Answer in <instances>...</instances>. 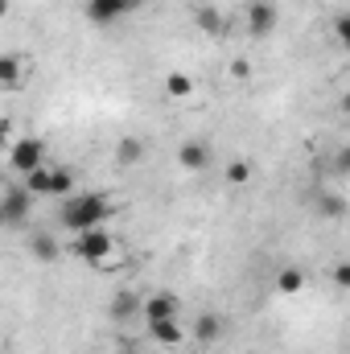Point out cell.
<instances>
[{
    "label": "cell",
    "instance_id": "6da1fadb",
    "mask_svg": "<svg viewBox=\"0 0 350 354\" xmlns=\"http://www.w3.org/2000/svg\"><path fill=\"white\" fill-rule=\"evenodd\" d=\"M111 214V202L103 194H71L62 198V210H58V223L75 235H83L91 227H103V218Z\"/></svg>",
    "mask_w": 350,
    "mask_h": 354
},
{
    "label": "cell",
    "instance_id": "7a4b0ae2",
    "mask_svg": "<svg viewBox=\"0 0 350 354\" xmlns=\"http://www.w3.org/2000/svg\"><path fill=\"white\" fill-rule=\"evenodd\" d=\"M33 189L25 185V181H8L4 185V202H0V218L8 223V227H21L25 218H29V210H33Z\"/></svg>",
    "mask_w": 350,
    "mask_h": 354
},
{
    "label": "cell",
    "instance_id": "3957f363",
    "mask_svg": "<svg viewBox=\"0 0 350 354\" xmlns=\"http://www.w3.org/2000/svg\"><path fill=\"white\" fill-rule=\"evenodd\" d=\"M71 248H75V256H83L87 264H99L103 256H111L116 239H111V235H107L103 227H91V231H83V235H79V239H75Z\"/></svg>",
    "mask_w": 350,
    "mask_h": 354
},
{
    "label": "cell",
    "instance_id": "277c9868",
    "mask_svg": "<svg viewBox=\"0 0 350 354\" xmlns=\"http://www.w3.org/2000/svg\"><path fill=\"white\" fill-rule=\"evenodd\" d=\"M8 169L12 174H33V169H42V140H33V136H21L12 149H8Z\"/></svg>",
    "mask_w": 350,
    "mask_h": 354
},
{
    "label": "cell",
    "instance_id": "5b68a950",
    "mask_svg": "<svg viewBox=\"0 0 350 354\" xmlns=\"http://www.w3.org/2000/svg\"><path fill=\"white\" fill-rule=\"evenodd\" d=\"M177 161H181V169H185V174H206V169H210V161H214V153H210V145H206V140H181Z\"/></svg>",
    "mask_w": 350,
    "mask_h": 354
},
{
    "label": "cell",
    "instance_id": "8992f818",
    "mask_svg": "<svg viewBox=\"0 0 350 354\" xmlns=\"http://www.w3.org/2000/svg\"><path fill=\"white\" fill-rule=\"evenodd\" d=\"M276 21H280V12H276L272 0H252L248 4V33L252 37H268L276 29Z\"/></svg>",
    "mask_w": 350,
    "mask_h": 354
},
{
    "label": "cell",
    "instance_id": "52a82bcc",
    "mask_svg": "<svg viewBox=\"0 0 350 354\" xmlns=\"http://www.w3.org/2000/svg\"><path fill=\"white\" fill-rule=\"evenodd\" d=\"M132 8H136V0H87V17L95 25H111Z\"/></svg>",
    "mask_w": 350,
    "mask_h": 354
},
{
    "label": "cell",
    "instance_id": "ba28073f",
    "mask_svg": "<svg viewBox=\"0 0 350 354\" xmlns=\"http://www.w3.org/2000/svg\"><path fill=\"white\" fill-rule=\"evenodd\" d=\"M223 330H227V326H223L219 313H198V317H194V342H198V346H214V342L223 338Z\"/></svg>",
    "mask_w": 350,
    "mask_h": 354
},
{
    "label": "cell",
    "instance_id": "9c48e42d",
    "mask_svg": "<svg viewBox=\"0 0 350 354\" xmlns=\"http://www.w3.org/2000/svg\"><path fill=\"white\" fill-rule=\"evenodd\" d=\"M136 313H145V297H136V292H128V288L111 297V322L124 326V322H132Z\"/></svg>",
    "mask_w": 350,
    "mask_h": 354
},
{
    "label": "cell",
    "instance_id": "30bf717a",
    "mask_svg": "<svg viewBox=\"0 0 350 354\" xmlns=\"http://www.w3.org/2000/svg\"><path fill=\"white\" fill-rule=\"evenodd\" d=\"M25 58H17V54H4L0 58V87L4 91H21L25 87Z\"/></svg>",
    "mask_w": 350,
    "mask_h": 354
},
{
    "label": "cell",
    "instance_id": "8fae6325",
    "mask_svg": "<svg viewBox=\"0 0 350 354\" xmlns=\"http://www.w3.org/2000/svg\"><path fill=\"white\" fill-rule=\"evenodd\" d=\"M145 317H149V322L177 317V297L174 292H153V297H145Z\"/></svg>",
    "mask_w": 350,
    "mask_h": 354
},
{
    "label": "cell",
    "instance_id": "7c38bea8",
    "mask_svg": "<svg viewBox=\"0 0 350 354\" xmlns=\"http://www.w3.org/2000/svg\"><path fill=\"white\" fill-rule=\"evenodd\" d=\"M29 252H33V260H42V264H54V260L62 256V248H58V239H54L50 231H33V235H29Z\"/></svg>",
    "mask_w": 350,
    "mask_h": 354
},
{
    "label": "cell",
    "instance_id": "4fadbf2b",
    "mask_svg": "<svg viewBox=\"0 0 350 354\" xmlns=\"http://www.w3.org/2000/svg\"><path fill=\"white\" fill-rule=\"evenodd\" d=\"M149 334L157 338V342H165V346H181V326H177V317H165V322H149Z\"/></svg>",
    "mask_w": 350,
    "mask_h": 354
},
{
    "label": "cell",
    "instance_id": "5bb4252c",
    "mask_svg": "<svg viewBox=\"0 0 350 354\" xmlns=\"http://www.w3.org/2000/svg\"><path fill=\"white\" fill-rule=\"evenodd\" d=\"M194 21H198V29H202V33H210V37H219V33H223V25H227V21H223V12H219V8H210V4H202V8L194 12Z\"/></svg>",
    "mask_w": 350,
    "mask_h": 354
},
{
    "label": "cell",
    "instance_id": "9a60e30c",
    "mask_svg": "<svg viewBox=\"0 0 350 354\" xmlns=\"http://www.w3.org/2000/svg\"><path fill=\"white\" fill-rule=\"evenodd\" d=\"M116 161H120V165H140V161H145V145H140L136 136H124V140L116 145Z\"/></svg>",
    "mask_w": 350,
    "mask_h": 354
},
{
    "label": "cell",
    "instance_id": "2e32d148",
    "mask_svg": "<svg viewBox=\"0 0 350 354\" xmlns=\"http://www.w3.org/2000/svg\"><path fill=\"white\" fill-rule=\"evenodd\" d=\"M317 214L322 218H342L347 214V198L342 194H317Z\"/></svg>",
    "mask_w": 350,
    "mask_h": 354
},
{
    "label": "cell",
    "instance_id": "e0dca14e",
    "mask_svg": "<svg viewBox=\"0 0 350 354\" xmlns=\"http://www.w3.org/2000/svg\"><path fill=\"white\" fill-rule=\"evenodd\" d=\"M165 95H169V99H190V95H194V79L181 75V71L165 75Z\"/></svg>",
    "mask_w": 350,
    "mask_h": 354
},
{
    "label": "cell",
    "instance_id": "ac0fdd59",
    "mask_svg": "<svg viewBox=\"0 0 350 354\" xmlns=\"http://www.w3.org/2000/svg\"><path fill=\"white\" fill-rule=\"evenodd\" d=\"M25 185L37 194V198H50V185H54V169H33V174H25Z\"/></svg>",
    "mask_w": 350,
    "mask_h": 354
},
{
    "label": "cell",
    "instance_id": "d6986e66",
    "mask_svg": "<svg viewBox=\"0 0 350 354\" xmlns=\"http://www.w3.org/2000/svg\"><path fill=\"white\" fill-rule=\"evenodd\" d=\"M276 288H280V292H301V288H305V272H301V268H284L280 280H276Z\"/></svg>",
    "mask_w": 350,
    "mask_h": 354
},
{
    "label": "cell",
    "instance_id": "ffe728a7",
    "mask_svg": "<svg viewBox=\"0 0 350 354\" xmlns=\"http://www.w3.org/2000/svg\"><path fill=\"white\" fill-rule=\"evenodd\" d=\"M71 189H75V174H71V169H54L50 198H71Z\"/></svg>",
    "mask_w": 350,
    "mask_h": 354
},
{
    "label": "cell",
    "instance_id": "44dd1931",
    "mask_svg": "<svg viewBox=\"0 0 350 354\" xmlns=\"http://www.w3.org/2000/svg\"><path fill=\"white\" fill-rule=\"evenodd\" d=\"M227 181H231V185L252 181V165H248V161H231V165H227Z\"/></svg>",
    "mask_w": 350,
    "mask_h": 354
},
{
    "label": "cell",
    "instance_id": "7402d4cb",
    "mask_svg": "<svg viewBox=\"0 0 350 354\" xmlns=\"http://www.w3.org/2000/svg\"><path fill=\"white\" fill-rule=\"evenodd\" d=\"M334 37H338L342 50H350V12H342V17L334 21Z\"/></svg>",
    "mask_w": 350,
    "mask_h": 354
},
{
    "label": "cell",
    "instance_id": "603a6c76",
    "mask_svg": "<svg viewBox=\"0 0 350 354\" xmlns=\"http://www.w3.org/2000/svg\"><path fill=\"white\" fill-rule=\"evenodd\" d=\"M330 276H334V284H338V288H350V260H347V264H338Z\"/></svg>",
    "mask_w": 350,
    "mask_h": 354
},
{
    "label": "cell",
    "instance_id": "cb8c5ba5",
    "mask_svg": "<svg viewBox=\"0 0 350 354\" xmlns=\"http://www.w3.org/2000/svg\"><path fill=\"white\" fill-rule=\"evenodd\" d=\"M231 75H235V79H248V62H243V58H235V62H231Z\"/></svg>",
    "mask_w": 350,
    "mask_h": 354
},
{
    "label": "cell",
    "instance_id": "d4e9b609",
    "mask_svg": "<svg viewBox=\"0 0 350 354\" xmlns=\"http://www.w3.org/2000/svg\"><path fill=\"white\" fill-rule=\"evenodd\" d=\"M338 165H342V169H350V149L342 153V157H338Z\"/></svg>",
    "mask_w": 350,
    "mask_h": 354
},
{
    "label": "cell",
    "instance_id": "484cf974",
    "mask_svg": "<svg viewBox=\"0 0 350 354\" xmlns=\"http://www.w3.org/2000/svg\"><path fill=\"white\" fill-rule=\"evenodd\" d=\"M342 111H350V91L342 95Z\"/></svg>",
    "mask_w": 350,
    "mask_h": 354
}]
</instances>
